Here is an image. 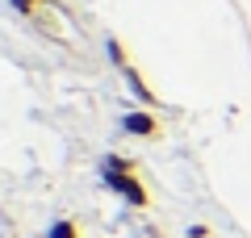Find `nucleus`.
<instances>
[{
  "instance_id": "nucleus-1",
  "label": "nucleus",
  "mask_w": 251,
  "mask_h": 238,
  "mask_svg": "<svg viewBox=\"0 0 251 238\" xmlns=\"http://www.w3.org/2000/svg\"><path fill=\"white\" fill-rule=\"evenodd\" d=\"M117 125H122V134H134V138H155V134H159V117L143 113V109L122 113V117H117Z\"/></svg>"
},
{
  "instance_id": "nucleus-2",
  "label": "nucleus",
  "mask_w": 251,
  "mask_h": 238,
  "mask_svg": "<svg viewBox=\"0 0 251 238\" xmlns=\"http://www.w3.org/2000/svg\"><path fill=\"white\" fill-rule=\"evenodd\" d=\"M105 184L113 188V192L122 196V201H130V205H138V209H143V205H151V196H147V188L138 184L134 176H105Z\"/></svg>"
},
{
  "instance_id": "nucleus-3",
  "label": "nucleus",
  "mask_w": 251,
  "mask_h": 238,
  "mask_svg": "<svg viewBox=\"0 0 251 238\" xmlns=\"http://www.w3.org/2000/svg\"><path fill=\"white\" fill-rule=\"evenodd\" d=\"M100 176H134V159L105 155V159H100Z\"/></svg>"
},
{
  "instance_id": "nucleus-4",
  "label": "nucleus",
  "mask_w": 251,
  "mask_h": 238,
  "mask_svg": "<svg viewBox=\"0 0 251 238\" xmlns=\"http://www.w3.org/2000/svg\"><path fill=\"white\" fill-rule=\"evenodd\" d=\"M46 238H80V234H75V221H67V217H63V221H50Z\"/></svg>"
},
{
  "instance_id": "nucleus-5",
  "label": "nucleus",
  "mask_w": 251,
  "mask_h": 238,
  "mask_svg": "<svg viewBox=\"0 0 251 238\" xmlns=\"http://www.w3.org/2000/svg\"><path fill=\"white\" fill-rule=\"evenodd\" d=\"M105 50H109V59H113L117 67H130V63H126V46L117 42V38H109V42H105Z\"/></svg>"
},
{
  "instance_id": "nucleus-6",
  "label": "nucleus",
  "mask_w": 251,
  "mask_h": 238,
  "mask_svg": "<svg viewBox=\"0 0 251 238\" xmlns=\"http://www.w3.org/2000/svg\"><path fill=\"white\" fill-rule=\"evenodd\" d=\"M13 9H17V13H34L38 0H13Z\"/></svg>"
},
{
  "instance_id": "nucleus-7",
  "label": "nucleus",
  "mask_w": 251,
  "mask_h": 238,
  "mask_svg": "<svg viewBox=\"0 0 251 238\" xmlns=\"http://www.w3.org/2000/svg\"><path fill=\"white\" fill-rule=\"evenodd\" d=\"M188 238H209V226H193V230H188Z\"/></svg>"
}]
</instances>
